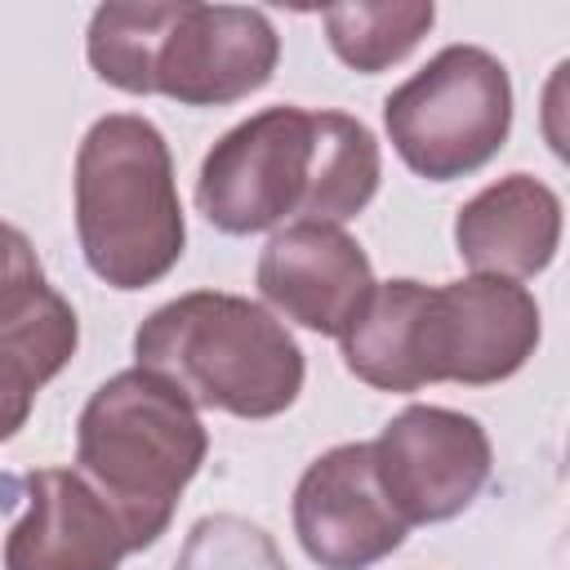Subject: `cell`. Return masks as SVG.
<instances>
[{
	"label": "cell",
	"instance_id": "cell-9",
	"mask_svg": "<svg viewBox=\"0 0 570 570\" xmlns=\"http://www.w3.org/2000/svg\"><path fill=\"white\" fill-rule=\"evenodd\" d=\"M405 530L379 485L370 441L325 450L294 485V534L321 570H370L405 543Z\"/></svg>",
	"mask_w": 570,
	"mask_h": 570
},
{
	"label": "cell",
	"instance_id": "cell-1",
	"mask_svg": "<svg viewBox=\"0 0 570 570\" xmlns=\"http://www.w3.org/2000/svg\"><path fill=\"white\" fill-rule=\"evenodd\" d=\"M343 365L379 392L428 383H503L539 347V303L503 276L450 285L374 281L365 307L343 330Z\"/></svg>",
	"mask_w": 570,
	"mask_h": 570
},
{
	"label": "cell",
	"instance_id": "cell-14",
	"mask_svg": "<svg viewBox=\"0 0 570 570\" xmlns=\"http://www.w3.org/2000/svg\"><path fill=\"white\" fill-rule=\"evenodd\" d=\"M325 40L361 76L387 71L401 62L436 22L432 0H379V4H334L321 13Z\"/></svg>",
	"mask_w": 570,
	"mask_h": 570
},
{
	"label": "cell",
	"instance_id": "cell-8",
	"mask_svg": "<svg viewBox=\"0 0 570 570\" xmlns=\"http://www.w3.org/2000/svg\"><path fill=\"white\" fill-rule=\"evenodd\" d=\"M281 58V36L263 9L178 4L151 67V94L183 107H227L258 94Z\"/></svg>",
	"mask_w": 570,
	"mask_h": 570
},
{
	"label": "cell",
	"instance_id": "cell-18",
	"mask_svg": "<svg viewBox=\"0 0 570 570\" xmlns=\"http://www.w3.org/2000/svg\"><path fill=\"white\" fill-rule=\"evenodd\" d=\"M31 396H36L31 387H22L13 374L0 370V441L22 432V423L31 419Z\"/></svg>",
	"mask_w": 570,
	"mask_h": 570
},
{
	"label": "cell",
	"instance_id": "cell-5",
	"mask_svg": "<svg viewBox=\"0 0 570 570\" xmlns=\"http://www.w3.org/2000/svg\"><path fill=\"white\" fill-rule=\"evenodd\" d=\"M76 236L89 272L111 289H147L187 245L165 134L134 111L89 125L76 151Z\"/></svg>",
	"mask_w": 570,
	"mask_h": 570
},
{
	"label": "cell",
	"instance_id": "cell-13",
	"mask_svg": "<svg viewBox=\"0 0 570 570\" xmlns=\"http://www.w3.org/2000/svg\"><path fill=\"white\" fill-rule=\"evenodd\" d=\"M80 343L71 303L40 276L0 294V370L40 392Z\"/></svg>",
	"mask_w": 570,
	"mask_h": 570
},
{
	"label": "cell",
	"instance_id": "cell-10",
	"mask_svg": "<svg viewBox=\"0 0 570 570\" xmlns=\"http://www.w3.org/2000/svg\"><path fill=\"white\" fill-rule=\"evenodd\" d=\"M258 294L294 325L343 338L374 289L370 254L338 223H285L258 254Z\"/></svg>",
	"mask_w": 570,
	"mask_h": 570
},
{
	"label": "cell",
	"instance_id": "cell-15",
	"mask_svg": "<svg viewBox=\"0 0 570 570\" xmlns=\"http://www.w3.org/2000/svg\"><path fill=\"white\" fill-rule=\"evenodd\" d=\"M178 4H102L89 18L85 53L98 80L120 94H151V67Z\"/></svg>",
	"mask_w": 570,
	"mask_h": 570
},
{
	"label": "cell",
	"instance_id": "cell-17",
	"mask_svg": "<svg viewBox=\"0 0 570 570\" xmlns=\"http://www.w3.org/2000/svg\"><path fill=\"white\" fill-rule=\"evenodd\" d=\"M40 258L31 249V240L13 227V223H0V294L22 285V281H40Z\"/></svg>",
	"mask_w": 570,
	"mask_h": 570
},
{
	"label": "cell",
	"instance_id": "cell-4",
	"mask_svg": "<svg viewBox=\"0 0 570 570\" xmlns=\"http://www.w3.org/2000/svg\"><path fill=\"white\" fill-rule=\"evenodd\" d=\"M209 450L196 405L160 374H111L80 410L76 472L116 508L134 552L151 548Z\"/></svg>",
	"mask_w": 570,
	"mask_h": 570
},
{
	"label": "cell",
	"instance_id": "cell-3",
	"mask_svg": "<svg viewBox=\"0 0 570 570\" xmlns=\"http://www.w3.org/2000/svg\"><path fill=\"white\" fill-rule=\"evenodd\" d=\"M134 356L196 410L236 419L285 414L307 374L294 334L263 303L223 289H191L156 307L134 334Z\"/></svg>",
	"mask_w": 570,
	"mask_h": 570
},
{
	"label": "cell",
	"instance_id": "cell-7",
	"mask_svg": "<svg viewBox=\"0 0 570 570\" xmlns=\"http://www.w3.org/2000/svg\"><path fill=\"white\" fill-rule=\"evenodd\" d=\"M379 485L405 525L459 517L490 481V436L472 414L445 405H405L370 441Z\"/></svg>",
	"mask_w": 570,
	"mask_h": 570
},
{
	"label": "cell",
	"instance_id": "cell-2",
	"mask_svg": "<svg viewBox=\"0 0 570 570\" xmlns=\"http://www.w3.org/2000/svg\"><path fill=\"white\" fill-rule=\"evenodd\" d=\"M383 178L374 134L343 111L263 107L232 125L196 174L200 214L227 236L294 223H343L361 214Z\"/></svg>",
	"mask_w": 570,
	"mask_h": 570
},
{
	"label": "cell",
	"instance_id": "cell-16",
	"mask_svg": "<svg viewBox=\"0 0 570 570\" xmlns=\"http://www.w3.org/2000/svg\"><path fill=\"white\" fill-rule=\"evenodd\" d=\"M174 570H289V566L263 525L218 512L191 525Z\"/></svg>",
	"mask_w": 570,
	"mask_h": 570
},
{
	"label": "cell",
	"instance_id": "cell-11",
	"mask_svg": "<svg viewBox=\"0 0 570 570\" xmlns=\"http://www.w3.org/2000/svg\"><path fill=\"white\" fill-rule=\"evenodd\" d=\"M129 552L116 508L76 468L27 476V512L4 539V570H120Z\"/></svg>",
	"mask_w": 570,
	"mask_h": 570
},
{
	"label": "cell",
	"instance_id": "cell-6",
	"mask_svg": "<svg viewBox=\"0 0 570 570\" xmlns=\"http://www.w3.org/2000/svg\"><path fill=\"white\" fill-rule=\"evenodd\" d=\"M396 156L428 183L468 178L499 156L512 129L508 67L481 45H445L383 98Z\"/></svg>",
	"mask_w": 570,
	"mask_h": 570
},
{
	"label": "cell",
	"instance_id": "cell-12",
	"mask_svg": "<svg viewBox=\"0 0 570 570\" xmlns=\"http://www.w3.org/2000/svg\"><path fill=\"white\" fill-rule=\"evenodd\" d=\"M561 245V196L534 174L481 187L454 218V249L476 276H539Z\"/></svg>",
	"mask_w": 570,
	"mask_h": 570
}]
</instances>
